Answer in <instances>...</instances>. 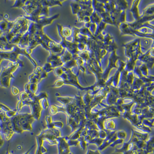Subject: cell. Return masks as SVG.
I'll return each mask as SVG.
<instances>
[{
	"label": "cell",
	"instance_id": "5",
	"mask_svg": "<svg viewBox=\"0 0 154 154\" xmlns=\"http://www.w3.org/2000/svg\"><path fill=\"white\" fill-rule=\"evenodd\" d=\"M34 146H32V147L28 151H27V152L25 153L24 154H29V153L30 152L31 150L34 147Z\"/></svg>",
	"mask_w": 154,
	"mask_h": 154
},
{
	"label": "cell",
	"instance_id": "6",
	"mask_svg": "<svg viewBox=\"0 0 154 154\" xmlns=\"http://www.w3.org/2000/svg\"><path fill=\"white\" fill-rule=\"evenodd\" d=\"M67 154H73V153H69Z\"/></svg>",
	"mask_w": 154,
	"mask_h": 154
},
{
	"label": "cell",
	"instance_id": "2",
	"mask_svg": "<svg viewBox=\"0 0 154 154\" xmlns=\"http://www.w3.org/2000/svg\"><path fill=\"white\" fill-rule=\"evenodd\" d=\"M36 138L38 147L35 154H43L45 153L47 150L43 146V141L44 140L43 132L41 133L39 135L37 136Z\"/></svg>",
	"mask_w": 154,
	"mask_h": 154
},
{
	"label": "cell",
	"instance_id": "3",
	"mask_svg": "<svg viewBox=\"0 0 154 154\" xmlns=\"http://www.w3.org/2000/svg\"><path fill=\"white\" fill-rule=\"evenodd\" d=\"M12 93L15 95H17V94L19 93V91L17 88L14 87L13 88V90H12Z\"/></svg>",
	"mask_w": 154,
	"mask_h": 154
},
{
	"label": "cell",
	"instance_id": "4",
	"mask_svg": "<svg viewBox=\"0 0 154 154\" xmlns=\"http://www.w3.org/2000/svg\"><path fill=\"white\" fill-rule=\"evenodd\" d=\"M123 154H136V151H126V152L123 153Z\"/></svg>",
	"mask_w": 154,
	"mask_h": 154
},
{
	"label": "cell",
	"instance_id": "1",
	"mask_svg": "<svg viewBox=\"0 0 154 154\" xmlns=\"http://www.w3.org/2000/svg\"><path fill=\"white\" fill-rule=\"evenodd\" d=\"M12 118L11 125L14 132L22 133L25 130L31 131L32 123L35 120L31 114H17Z\"/></svg>",
	"mask_w": 154,
	"mask_h": 154
}]
</instances>
